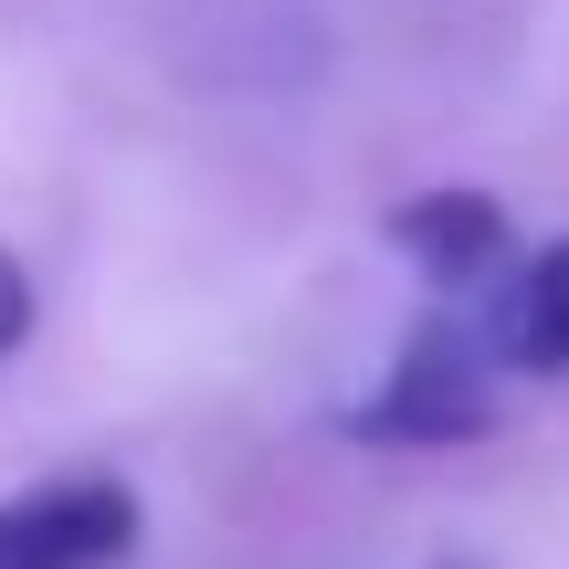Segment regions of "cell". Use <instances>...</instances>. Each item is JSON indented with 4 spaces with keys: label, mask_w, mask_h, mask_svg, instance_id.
I'll return each instance as SVG.
<instances>
[{
    "label": "cell",
    "mask_w": 569,
    "mask_h": 569,
    "mask_svg": "<svg viewBox=\"0 0 569 569\" xmlns=\"http://www.w3.org/2000/svg\"><path fill=\"white\" fill-rule=\"evenodd\" d=\"M496 422H507V369H496V348L475 338L465 317H422L401 338V359L380 369V390L348 411L359 443H401V453L486 443Z\"/></svg>",
    "instance_id": "obj_1"
},
{
    "label": "cell",
    "mask_w": 569,
    "mask_h": 569,
    "mask_svg": "<svg viewBox=\"0 0 569 569\" xmlns=\"http://www.w3.org/2000/svg\"><path fill=\"white\" fill-rule=\"evenodd\" d=\"M138 549V486L127 475H53L0 496V569H117Z\"/></svg>",
    "instance_id": "obj_2"
},
{
    "label": "cell",
    "mask_w": 569,
    "mask_h": 569,
    "mask_svg": "<svg viewBox=\"0 0 569 569\" xmlns=\"http://www.w3.org/2000/svg\"><path fill=\"white\" fill-rule=\"evenodd\" d=\"M390 253H401L422 284H443V296H475V284H496L517 264V222H507V201L496 190H465V180H443V190H411L401 211H390Z\"/></svg>",
    "instance_id": "obj_3"
},
{
    "label": "cell",
    "mask_w": 569,
    "mask_h": 569,
    "mask_svg": "<svg viewBox=\"0 0 569 569\" xmlns=\"http://www.w3.org/2000/svg\"><path fill=\"white\" fill-rule=\"evenodd\" d=\"M496 369H528V380H569V232L538 243L528 264L507 274V306H496Z\"/></svg>",
    "instance_id": "obj_4"
},
{
    "label": "cell",
    "mask_w": 569,
    "mask_h": 569,
    "mask_svg": "<svg viewBox=\"0 0 569 569\" xmlns=\"http://www.w3.org/2000/svg\"><path fill=\"white\" fill-rule=\"evenodd\" d=\"M32 317H42V296H32V264H21V253L0 243V359H11V348L32 338Z\"/></svg>",
    "instance_id": "obj_5"
}]
</instances>
